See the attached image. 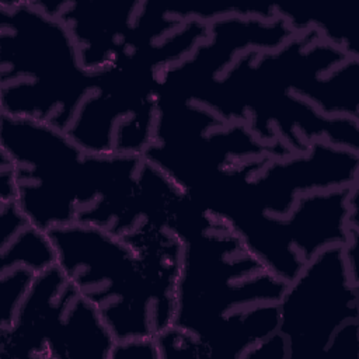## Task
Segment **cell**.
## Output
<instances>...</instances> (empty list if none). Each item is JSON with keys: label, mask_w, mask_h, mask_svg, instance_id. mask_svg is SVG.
I'll list each match as a JSON object with an SVG mask.
<instances>
[{"label": "cell", "mask_w": 359, "mask_h": 359, "mask_svg": "<svg viewBox=\"0 0 359 359\" xmlns=\"http://www.w3.org/2000/svg\"><path fill=\"white\" fill-rule=\"evenodd\" d=\"M182 244L172 325L156 337L161 359H243L278 331L286 282L208 210Z\"/></svg>", "instance_id": "6da1fadb"}, {"label": "cell", "mask_w": 359, "mask_h": 359, "mask_svg": "<svg viewBox=\"0 0 359 359\" xmlns=\"http://www.w3.org/2000/svg\"><path fill=\"white\" fill-rule=\"evenodd\" d=\"M56 266L101 314L116 341L156 338L172 325L181 271L180 240L140 227L126 241L91 224L48 231Z\"/></svg>", "instance_id": "7a4b0ae2"}, {"label": "cell", "mask_w": 359, "mask_h": 359, "mask_svg": "<svg viewBox=\"0 0 359 359\" xmlns=\"http://www.w3.org/2000/svg\"><path fill=\"white\" fill-rule=\"evenodd\" d=\"M66 24L36 1H0L1 115L67 130L98 81Z\"/></svg>", "instance_id": "3957f363"}, {"label": "cell", "mask_w": 359, "mask_h": 359, "mask_svg": "<svg viewBox=\"0 0 359 359\" xmlns=\"http://www.w3.org/2000/svg\"><path fill=\"white\" fill-rule=\"evenodd\" d=\"M0 139L1 156L13 170L14 202L45 233L88 224L118 185L115 156L86 153L52 125L1 115Z\"/></svg>", "instance_id": "277c9868"}, {"label": "cell", "mask_w": 359, "mask_h": 359, "mask_svg": "<svg viewBox=\"0 0 359 359\" xmlns=\"http://www.w3.org/2000/svg\"><path fill=\"white\" fill-rule=\"evenodd\" d=\"M115 344L98 310L56 265L35 276L11 325L0 330V358L109 359Z\"/></svg>", "instance_id": "5b68a950"}, {"label": "cell", "mask_w": 359, "mask_h": 359, "mask_svg": "<svg viewBox=\"0 0 359 359\" xmlns=\"http://www.w3.org/2000/svg\"><path fill=\"white\" fill-rule=\"evenodd\" d=\"M161 76L139 60L100 70L66 133L86 153L143 157L154 139Z\"/></svg>", "instance_id": "8992f818"}, {"label": "cell", "mask_w": 359, "mask_h": 359, "mask_svg": "<svg viewBox=\"0 0 359 359\" xmlns=\"http://www.w3.org/2000/svg\"><path fill=\"white\" fill-rule=\"evenodd\" d=\"M359 184L300 195L285 219L259 216L231 230L286 283L320 251L359 237Z\"/></svg>", "instance_id": "52a82bcc"}, {"label": "cell", "mask_w": 359, "mask_h": 359, "mask_svg": "<svg viewBox=\"0 0 359 359\" xmlns=\"http://www.w3.org/2000/svg\"><path fill=\"white\" fill-rule=\"evenodd\" d=\"M358 294V269L348 262L344 247L314 255L287 282L278 302V331L285 338L287 359L324 356L335 332L359 320Z\"/></svg>", "instance_id": "ba28073f"}, {"label": "cell", "mask_w": 359, "mask_h": 359, "mask_svg": "<svg viewBox=\"0 0 359 359\" xmlns=\"http://www.w3.org/2000/svg\"><path fill=\"white\" fill-rule=\"evenodd\" d=\"M55 264L48 233L34 227L14 201L0 203V273L24 266L38 275Z\"/></svg>", "instance_id": "9c48e42d"}, {"label": "cell", "mask_w": 359, "mask_h": 359, "mask_svg": "<svg viewBox=\"0 0 359 359\" xmlns=\"http://www.w3.org/2000/svg\"><path fill=\"white\" fill-rule=\"evenodd\" d=\"M36 273L18 266L0 273V330L11 325Z\"/></svg>", "instance_id": "30bf717a"}, {"label": "cell", "mask_w": 359, "mask_h": 359, "mask_svg": "<svg viewBox=\"0 0 359 359\" xmlns=\"http://www.w3.org/2000/svg\"><path fill=\"white\" fill-rule=\"evenodd\" d=\"M359 320L344 324L332 337L324 356L332 359H358Z\"/></svg>", "instance_id": "8fae6325"}, {"label": "cell", "mask_w": 359, "mask_h": 359, "mask_svg": "<svg viewBox=\"0 0 359 359\" xmlns=\"http://www.w3.org/2000/svg\"><path fill=\"white\" fill-rule=\"evenodd\" d=\"M109 359H160L156 338L116 341Z\"/></svg>", "instance_id": "7c38bea8"}, {"label": "cell", "mask_w": 359, "mask_h": 359, "mask_svg": "<svg viewBox=\"0 0 359 359\" xmlns=\"http://www.w3.org/2000/svg\"><path fill=\"white\" fill-rule=\"evenodd\" d=\"M243 359H287L285 338L276 331L252 346Z\"/></svg>", "instance_id": "4fadbf2b"}]
</instances>
